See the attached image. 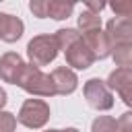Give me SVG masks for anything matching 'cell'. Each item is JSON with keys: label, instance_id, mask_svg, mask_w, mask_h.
<instances>
[{"label": "cell", "instance_id": "obj_17", "mask_svg": "<svg viewBox=\"0 0 132 132\" xmlns=\"http://www.w3.org/2000/svg\"><path fill=\"white\" fill-rule=\"evenodd\" d=\"M16 116L10 113V111H0V132H14L16 128Z\"/></svg>", "mask_w": 132, "mask_h": 132}, {"label": "cell", "instance_id": "obj_2", "mask_svg": "<svg viewBox=\"0 0 132 132\" xmlns=\"http://www.w3.org/2000/svg\"><path fill=\"white\" fill-rule=\"evenodd\" d=\"M60 52V45H58V39L56 35H35L29 43H27V58H29V64L41 68V66H47L50 62L56 60Z\"/></svg>", "mask_w": 132, "mask_h": 132}, {"label": "cell", "instance_id": "obj_7", "mask_svg": "<svg viewBox=\"0 0 132 132\" xmlns=\"http://www.w3.org/2000/svg\"><path fill=\"white\" fill-rule=\"evenodd\" d=\"M25 60L14 54V52H6L2 58H0V78L4 82H10V85H19V78L25 70Z\"/></svg>", "mask_w": 132, "mask_h": 132}, {"label": "cell", "instance_id": "obj_5", "mask_svg": "<svg viewBox=\"0 0 132 132\" xmlns=\"http://www.w3.org/2000/svg\"><path fill=\"white\" fill-rule=\"evenodd\" d=\"M62 52H64L66 64H68L70 68H74V70H87V68H91L93 62H95V56H93V52L89 50V45H87V41L82 39V35L76 37L70 45H66Z\"/></svg>", "mask_w": 132, "mask_h": 132}, {"label": "cell", "instance_id": "obj_4", "mask_svg": "<svg viewBox=\"0 0 132 132\" xmlns=\"http://www.w3.org/2000/svg\"><path fill=\"white\" fill-rule=\"evenodd\" d=\"M82 95L87 103L97 111H107L113 107V95L105 80L101 78H89L82 87Z\"/></svg>", "mask_w": 132, "mask_h": 132}, {"label": "cell", "instance_id": "obj_8", "mask_svg": "<svg viewBox=\"0 0 132 132\" xmlns=\"http://www.w3.org/2000/svg\"><path fill=\"white\" fill-rule=\"evenodd\" d=\"M105 33L109 37L111 47L122 43H132V19H111L105 25Z\"/></svg>", "mask_w": 132, "mask_h": 132}, {"label": "cell", "instance_id": "obj_1", "mask_svg": "<svg viewBox=\"0 0 132 132\" xmlns=\"http://www.w3.org/2000/svg\"><path fill=\"white\" fill-rule=\"evenodd\" d=\"M16 87H21L23 91H27L33 97H52V95H58L56 87H54V80H52V74L41 72V68L33 66V64H25V70H23Z\"/></svg>", "mask_w": 132, "mask_h": 132}, {"label": "cell", "instance_id": "obj_12", "mask_svg": "<svg viewBox=\"0 0 132 132\" xmlns=\"http://www.w3.org/2000/svg\"><path fill=\"white\" fill-rule=\"evenodd\" d=\"M74 10V2H66V0H47V16L56 19V21H64L72 14Z\"/></svg>", "mask_w": 132, "mask_h": 132}, {"label": "cell", "instance_id": "obj_15", "mask_svg": "<svg viewBox=\"0 0 132 132\" xmlns=\"http://www.w3.org/2000/svg\"><path fill=\"white\" fill-rule=\"evenodd\" d=\"M91 132H118V120L111 116H97L91 124Z\"/></svg>", "mask_w": 132, "mask_h": 132}, {"label": "cell", "instance_id": "obj_13", "mask_svg": "<svg viewBox=\"0 0 132 132\" xmlns=\"http://www.w3.org/2000/svg\"><path fill=\"white\" fill-rule=\"evenodd\" d=\"M76 23H78V33H80V35L101 29V16L95 14V12H91V10H82V12L78 14V21H76Z\"/></svg>", "mask_w": 132, "mask_h": 132}, {"label": "cell", "instance_id": "obj_23", "mask_svg": "<svg viewBox=\"0 0 132 132\" xmlns=\"http://www.w3.org/2000/svg\"><path fill=\"white\" fill-rule=\"evenodd\" d=\"M45 132H62V130H45Z\"/></svg>", "mask_w": 132, "mask_h": 132}, {"label": "cell", "instance_id": "obj_16", "mask_svg": "<svg viewBox=\"0 0 132 132\" xmlns=\"http://www.w3.org/2000/svg\"><path fill=\"white\" fill-rule=\"evenodd\" d=\"M109 8L118 19H132V0H113L109 2Z\"/></svg>", "mask_w": 132, "mask_h": 132}, {"label": "cell", "instance_id": "obj_6", "mask_svg": "<svg viewBox=\"0 0 132 132\" xmlns=\"http://www.w3.org/2000/svg\"><path fill=\"white\" fill-rule=\"evenodd\" d=\"M107 87L120 95V99L132 107V68H116L107 76Z\"/></svg>", "mask_w": 132, "mask_h": 132}, {"label": "cell", "instance_id": "obj_22", "mask_svg": "<svg viewBox=\"0 0 132 132\" xmlns=\"http://www.w3.org/2000/svg\"><path fill=\"white\" fill-rule=\"evenodd\" d=\"M62 132H78L76 128H66V130H62Z\"/></svg>", "mask_w": 132, "mask_h": 132}, {"label": "cell", "instance_id": "obj_11", "mask_svg": "<svg viewBox=\"0 0 132 132\" xmlns=\"http://www.w3.org/2000/svg\"><path fill=\"white\" fill-rule=\"evenodd\" d=\"M82 39L87 41L89 50L93 52L95 60H103L107 56H111V43H109V37L105 31L97 29V31H91V33H85Z\"/></svg>", "mask_w": 132, "mask_h": 132}, {"label": "cell", "instance_id": "obj_10", "mask_svg": "<svg viewBox=\"0 0 132 132\" xmlns=\"http://www.w3.org/2000/svg\"><path fill=\"white\" fill-rule=\"evenodd\" d=\"M25 25L19 16L8 14V12H0V39L6 43H14L23 37Z\"/></svg>", "mask_w": 132, "mask_h": 132}, {"label": "cell", "instance_id": "obj_9", "mask_svg": "<svg viewBox=\"0 0 132 132\" xmlns=\"http://www.w3.org/2000/svg\"><path fill=\"white\" fill-rule=\"evenodd\" d=\"M52 80H54L58 95H72L78 87V76L68 66H60V68L52 70Z\"/></svg>", "mask_w": 132, "mask_h": 132}, {"label": "cell", "instance_id": "obj_19", "mask_svg": "<svg viewBox=\"0 0 132 132\" xmlns=\"http://www.w3.org/2000/svg\"><path fill=\"white\" fill-rule=\"evenodd\" d=\"M118 132H132V111H126L118 118Z\"/></svg>", "mask_w": 132, "mask_h": 132}, {"label": "cell", "instance_id": "obj_3", "mask_svg": "<svg viewBox=\"0 0 132 132\" xmlns=\"http://www.w3.org/2000/svg\"><path fill=\"white\" fill-rule=\"evenodd\" d=\"M19 124H23L25 128H31V130H39L47 124L50 120V105L43 101V99H27L21 109H19V116H16Z\"/></svg>", "mask_w": 132, "mask_h": 132}, {"label": "cell", "instance_id": "obj_21", "mask_svg": "<svg viewBox=\"0 0 132 132\" xmlns=\"http://www.w3.org/2000/svg\"><path fill=\"white\" fill-rule=\"evenodd\" d=\"M6 101H8V97H6V91L0 87V111H2V107L6 105Z\"/></svg>", "mask_w": 132, "mask_h": 132}, {"label": "cell", "instance_id": "obj_18", "mask_svg": "<svg viewBox=\"0 0 132 132\" xmlns=\"http://www.w3.org/2000/svg\"><path fill=\"white\" fill-rule=\"evenodd\" d=\"M29 10L33 12V16L45 19L47 16V0H31L29 2Z\"/></svg>", "mask_w": 132, "mask_h": 132}, {"label": "cell", "instance_id": "obj_20", "mask_svg": "<svg viewBox=\"0 0 132 132\" xmlns=\"http://www.w3.org/2000/svg\"><path fill=\"white\" fill-rule=\"evenodd\" d=\"M105 8V2H85V10H91L95 14H99Z\"/></svg>", "mask_w": 132, "mask_h": 132}, {"label": "cell", "instance_id": "obj_14", "mask_svg": "<svg viewBox=\"0 0 132 132\" xmlns=\"http://www.w3.org/2000/svg\"><path fill=\"white\" fill-rule=\"evenodd\" d=\"M111 58L118 68H132V43H122L111 47Z\"/></svg>", "mask_w": 132, "mask_h": 132}]
</instances>
